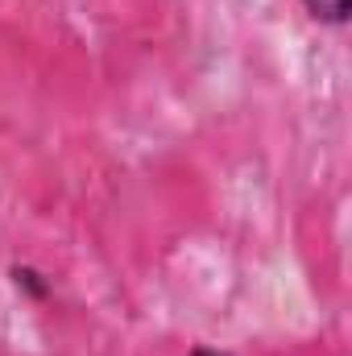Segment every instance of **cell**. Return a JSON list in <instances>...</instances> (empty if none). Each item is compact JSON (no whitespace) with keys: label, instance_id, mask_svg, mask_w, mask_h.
Here are the masks:
<instances>
[{"label":"cell","instance_id":"6da1fadb","mask_svg":"<svg viewBox=\"0 0 352 356\" xmlns=\"http://www.w3.org/2000/svg\"><path fill=\"white\" fill-rule=\"evenodd\" d=\"M303 8L319 21V25H349L352 17V0H303Z\"/></svg>","mask_w":352,"mask_h":356},{"label":"cell","instance_id":"7a4b0ae2","mask_svg":"<svg viewBox=\"0 0 352 356\" xmlns=\"http://www.w3.org/2000/svg\"><path fill=\"white\" fill-rule=\"evenodd\" d=\"M8 273H13L17 290H25L33 302H46V298H50V282H46V277H42V273H38L33 266H13Z\"/></svg>","mask_w":352,"mask_h":356},{"label":"cell","instance_id":"3957f363","mask_svg":"<svg viewBox=\"0 0 352 356\" xmlns=\"http://www.w3.org/2000/svg\"><path fill=\"white\" fill-rule=\"evenodd\" d=\"M191 356H228V353H216V348H195Z\"/></svg>","mask_w":352,"mask_h":356}]
</instances>
